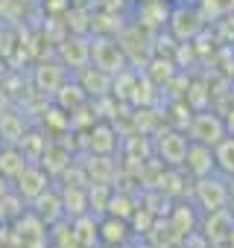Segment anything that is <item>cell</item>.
Masks as SVG:
<instances>
[{
  "label": "cell",
  "instance_id": "cell-20",
  "mask_svg": "<svg viewBox=\"0 0 234 248\" xmlns=\"http://www.w3.org/2000/svg\"><path fill=\"white\" fill-rule=\"evenodd\" d=\"M214 158H217V172H222L228 181H234V135H225L214 146Z\"/></svg>",
  "mask_w": 234,
  "mask_h": 248
},
{
  "label": "cell",
  "instance_id": "cell-17",
  "mask_svg": "<svg viewBox=\"0 0 234 248\" xmlns=\"http://www.w3.org/2000/svg\"><path fill=\"white\" fill-rule=\"evenodd\" d=\"M193 207H196V204H176V207H173L170 228H173V233H176L179 239H184L187 233L199 231V216H196Z\"/></svg>",
  "mask_w": 234,
  "mask_h": 248
},
{
  "label": "cell",
  "instance_id": "cell-4",
  "mask_svg": "<svg viewBox=\"0 0 234 248\" xmlns=\"http://www.w3.org/2000/svg\"><path fill=\"white\" fill-rule=\"evenodd\" d=\"M225 135H228L225 117H219L217 111H208V108L196 111L190 117V123H187V138H190V143H202V146H211L214 149Z\"/></svg>",
  "mask_w": 234,
  "mask_h": 248
},
{
  "label": "cell",
  "instance_id": "cell-8",
  "mask_svg": "<svg viewBox=\"0 0 234 248\" xmlns=\"http://www.w3.org/2000/svg\"><path fill=\"white\" fill-rule=\"evenodd\" d=\"M50 190V175H47V170L44 167H38V164H30L18 178H15V193L24 199V202H35L41 193H47Z\"/></svg>",
  "mask_w": 234,
  "mask_h": 248
},
{
  "label": "cell",
  "instance_id": "cell-13",
  "mask_svg": "<svg viewBox=\"0 0 234 248\" xmlns=\"http://www.w3.org/2000/svg\"><path fill=\"white\" fill-rule=\"evenodd\" d=\"M132 225H129V219H120V216H105V219H100V242L102 245H108V248H120V245H126L129 239H132Z\"/></svg>",
  "mask_w": 234,
  "mask_h": 248
},
{
  "label": "cell",
  "instance_id": "cell-18",
  "mask_svg": "<svg viewBox=\"0 0 234 248\" xmlns=\"http://www.w3.org/2000/svg\"><path fill=\"white\" fill-rule=\"evenodd\" d=\"M82 167H85L88 184H108V181H111V175H114L111 155H91Z\"/></svg>",
  "mask_w": 234,
  "mask_h": 248
},
{
  "label": "cell",
  "instance_id": "cell-19",
  "mask_svg": "<svg viewBox=\"0 0 234 248\" xmlns=\"http://www.w3.org/2000/svg\"><path fill=\"white\" fill-rule=\"evenodd\" d=\"M53 99H56V105H59V108H65V111L70 114V111H76L79 105H85V102H88V93L82 91V85H79V82H65V85L53 93Z\"/></svg>",
  "mask_w": 234,
  "mask_h": 248
},
{
  "label": "cell",
  "instance_id": "cell-9",
  "mask_svg": "<svg viewBox=\"0 0 234 248\" xmlns=\"http://www.w3.org/2000/svg\"><path fill=\"white\" fill-rule=\"evenodd\" d=\"M15 236L21 239V248H47L50 242L47 225L35 213H24L21 219H15Z\"/></svg>",
  "mask_w": 234,
  "mask_h": 248
},
{
  "label": "cell",
  "instance_id": "cell-27",
  "mask_svg": "<svg viewBox=\"0 0 234 248\" xmlns=\"http://www.w3.org/2000/svg\"><path fill=\"white\" fill-rule=\"evenodd\" d=\"M228 210L234 213V193H231V202H228Z\"/></svg>",
  "mask_w": 234,
  "mask_h": 248
},
{
  "label": "cell",
  "instance_id": "cell-16",
  "mask_svg": "<svg viewBox=\"0 0 234 248\" xmlns=\"http://www.w3.org/2000/svg\"><path fill=\"white\" fill-rule=\"evenodd\" d=\"M67 82V67L65 64H38L35 67V85L41 93H56Z\"/></svg>",
  "mask_w": 234,
  "mask_h": 248
},
{
  "label": "cell",
  "instance_id": "cell-25",
  "mask_svg": "<svg viewBox=\"0 0 234 248\" xmlns=\"http://www.w3.org/2000/svg\"><path fill=\"white\" fill-rule=\"evenodd\" d=\"M132 248H155V245H150L147 239H135V242H132Z\"/></svg>",
  "mask_w": 234,
  "mask_h": 248
},
{
  "label": "cell",
  "instance_id": "cell-22",
  "mask_svg": "<svg viewBox=\"0 0 234 248\" xmlns=\"http://www.w3.org/2000/svg\"><path fill=\"white\" fill-rule=\"evenodd\" d=\"M105 213L120 216V219H132V216L138 213V207H135V202H132L126 193H111V196H108V204H105Z\"/></svg>",
  "mask_w": 234,
  "mask_h": 248
},
{
  "label": "cell",
  "instance_id": "cell-6",
  "mask_svg": "<svg viewBox=\"0 0 234 248\" xmlns=\"http://www.w3.org/2000/svg\"><path fill=\"white\" fill-rule=\"evenodd\" d=\"M199 233H202L211 245L231 242V239H234V213H231L228 207L214 210V213H205V219L199 222Z\"/></svg>",
  "mask_w": 234,
  "mask_h": 248
},
{
  "label": "cell",
  "instance_id": "cell-15",
  "mask_svg": "<svg viewBox=\"0 0 234 248\" xmlns=\"http://www.w3.org/2000/svg\"><path fill=\"white\" fill-rule=\"evenodd\" d=\"M170 9H173V6L167 3V0H144V3L138 6V21H135V24H141V27L150 30V32H158V30L167 27Z\"/></svg>",
  "mask_w": 234,
  "mask_h": 248
},
{
  "label": "cell",
  "instance_id": "cell-11",
  "mask_svg": "<svg viewBox=\"0 0 234 248\" xmlns=\"http://www.w3.org/2000/svg\"><path fill=\"white\" fill-rule=\"evenodd\" d=\"M182 170H184L187 178H193V181H196V178H205V175H211V172H217L214 149H211V146H202V143H190Z\"/></svg>",
  "mask_w": 234,
  "mask_h": 248
},
{
  "label": "cell",
  "instance_id": "cell-24",
  "mask_svg": "<svg viewBox=\"0 0 234 248\" xmlns=\"http://www.w3.org/2000/svg\"><path fill=\"white\" fill-rule=\"evenodd\" d=\"M225 129H228V135H234V108L225 114Z\"/></svg>",
  "mask_w": 234,
  "mask_h": 248
},
{
  "label": "cell",
  "instance_id": "cell-3",
  "mask_svg": "<svg viewBox=\"0 0 234 248\" xmlns=\"http://www.w3.org/2000/svg\"><path fill=\"white\" fill-rule=\"evenodd\" d=\"M187 146H190V138L182 129H161L152 138V155L161 167H182L187 158Z\"/></svg>",
  "mask_w": 234,
  "mask_h": 248
},
{
  "label": "cell",
  "instance_id": "cell-23",
  "mask_svg": "<svg viewBox=\"0 0 234 248\" xmlns=\"http://www.w3.org/2000/svg\"><path fill=\"white\" fill-rule=\"evenodd\" d=\"M219 24H222V27H225V30H228V38H234V12H231V15H228V18H222V21H219Z\"/></svg>",
  "mask_w": 234,
  "mask_h": 248
},
{
  "label": "cell",
  "instance_id": "cell-1",
  "mask_svg": "<svg viewBox=\"0 0 234 248\" xmlns=\"http://www.w3.org/2000/svg\"><path fill=\"white\" fill-rule=\"evenodd\" d=\"M167 30H170V35L179 44H187V41H196L208 30V18L202 15V9L196 3H184V0H182V3H176L170 9Z\"/></svg>",
  "mask_w": 234,
  "mask_h": 248
},
{
  "label": "cell",
  "instance_id": "cell-2",
  "mask_svg": "<svg viewBox=\"0 0 234 248\" xmlns=\"http://www.w3.org/2000/svg\"><path fill=\"white\" fill-rule=\"evenodd\" d=\"M231 181L219 172H211V175H205V178H196L193 181V204L202 210V213H214V210H222V207H228V202H231V187H228Z\"/></svg>",
  "mask_w": 234,
  "mask_h": 248
},
{
  "label": "cell",
  "instance_id": "cell-21",
  "mask_svg": "<svg viewBox=\"0 0 234 248\" xmlns=\"http://www.w3.org/2000/svg\"><path fill=\"white\" fill-rule=\"evenodd\" d=\"M196 6L202 9L208 24H219L222 18H228L234 12V0H196Z\"/></svg>",
  "mask_w": 234,
  "mask_h": 248
},
{
  "label": "cell",
  "instance_id": "cell-26",
  "mask_svg": "<svg viewBox=\"0 0 234 248\" xmlns=\"http://www.w3.org/2000/svg\"><path fill=\"white\" fill-rule=\"evenodd\" d=\"M211 248H234V242H219V245H211Z\"/></svg>",
  "mask_w": 234,
  "mask_h": 248
},
{
  "label": "cell",
  "instance_id": "cell-10",
  "mask_svg": "<svg viewBox=\"0 0 234 248\" xmlns=\"http://www.w3.org/2000/svg\"><path fill=\"white\" fill-rule=\"evenodd\" d=\"M59 59H62V64L67 67V70H73V73H79L82 67H88L91 64V44H88V38H79V35H70V38H65L62 44H59Z\"/></svg>",
  "mask_w": 234,
  "mask_h": 248
},
{
  "label": "cell",
  "instance_id": "cell-14",
  "mask_svg": "<svg viewBox=\"0 0 234 248\" xmlns=\"http://www.w3.org/2000/svg\"><path fill=\"white\" fill-rule=\"evenodd\" d=\"M30 164L33 161L24 152V146H18V143H3V146H0V178L15 181Z\"/></svg>",
  "mask_w": 234,
  "mask_h": 248
},
{
  "label": "cell",
  "instance_id": "cell-28",
  "mask_svg": "<svg viewBox=\"0 0 234 248\" xmlns=\"http://www.w3.org/2000/svg\"><path fill=\"white\" fill-rule=\"evenodd\" d=\"M105 248H108V245H105Z\"/></svg>",
  "mask_w": 234,
  "mask_h": 248
},
{
  "label": "cell",
  "instance_id": "cell-5",
  "mask_svg": "<svg viewBox=\"0 0 234 248\" xmlns=\"http://www.w3.org/2000/svg\"><path fill=\"white\" fill-rule=\"evenodd\" d=\"M88 44H91V64L108 70L111 76H117L120 70L129 67L126 50L120 47V41H114L111 35H100V32H97V35L88 38Z\"/></svg>",
  "mask_w": 234,
  "mask_h": 248
},
{
  "label": "cell",
  "instance_id": "cell-12",
  "mask_svg": "<svg viewBox=\"0 0 234 248\" xmlns=\"http://www.w3.org/2000/svg\"><path fill=\"white\" fill-rule=\"evenodd\" d=\"M76 82L82 85V91H85L88 96H94V99H102V96H108V93H111L114 76H111L108 70L97 67V64H88V67H82V70L76 73Z\"/></svg>",
  "mask_w": 234,
  "mask_h": 248
},
{
  "label": "cell",
  "instance_id": "cell-7",
  "mask_svg": "<svg viewBox=\"0 0 234 248\" xmlns=\"http://www.w3.org/2000/svg\"><path fill=\"white\" fill-rule=\"evenodd\" d=\"M85 143L91 155H114L120 149V135H117V129L108 120H97L85 135Z\"/></svg>",
  "mask_w": 234,
  "mask_h": 248
}]
</instances>
